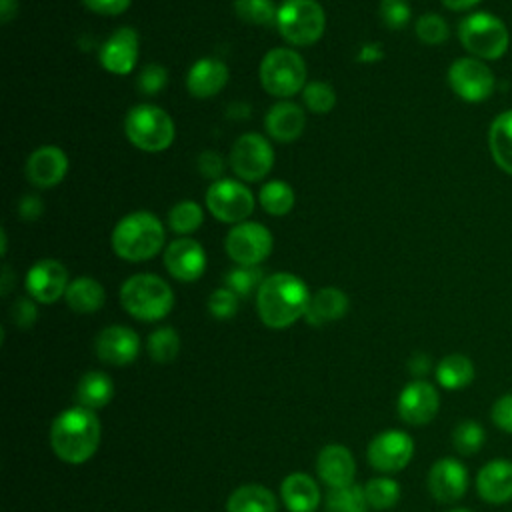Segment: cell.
Here are the masks:
<instances>
[{
    "mask_svg": "<svg viewBox=\"0 0 512 512\" xmlns=\"http://www.w3.org/2000/svg\"><path fill=\"white\" fill-rule=\"evenodd\" d=\"M448 512H472V510H468V508H452Z\"/></svg>",
    "mask_w": 512,
    "mask_h": 512,
    "instance_id": "db71d44e",
    "label": "cell"
},
{
    "mask_svg": "<svg viewBox=\"0 0 512 512\" xmlns=\"http://www.w3.org/2000/svg\"><path fill=\"white\" fill-rule=\"evenodd\" d=\"M112 250L128 262L154 258L164 246V226L158 216L146 210L126 214L112 230Z\"/></svg>",
    "mask_w": 512,
    "mask_h": 512,
    "instance_id": "3957f363",
    "label": "cell"
},
{
    "mask_svg": "<svg viewBox=\"0 0 512 512\" xmlns=\"http://www.w3.org/2000/svg\"><path fill=\"white\" fill-rule=\"evenodd\" d=\"M226 512H278V500L266 486L244 484L230 492Z\"/></svg>",
    "mask_w": 512,
    "mask_h": 512,
    "instance_id": "f1b7e54d",
    "label": "cell"
},
{
    "mask_svg": "<svg viewBox=\"0 0 512 512\" xmlns=\"http://www.w3.org/2000/svg\"><path fill=\"white\" fill-rule=\"evenodd\" d=\"M202 220H204V212L192 200H182V202L174 204L168 212L170 230L176 234H182V236L196 232L202 226Z\"/></svg>",
    "mask_w": 512,
    "mask_h": 512,
    "instance_id": "d590c367",
    "label": "cell"
},
{
    "mask_svg": "<svg viewBox=\"0 0 512 512\" xmlns=\"http://www.w3.org/2000/svg\"><path fill=\"white\" fill-rule=\"evenodd\" d=\"M412 18L410 6L406 0H380V20L390 30L404 28Z\"/></svg>",
    "mask_w": 512,
    "mask_h": 512,
    "instance_id": "7bdbcfd3",
    "label": "cell"
},
{
    "mask_svg": "<svg viewBox=\"0 0 512 512\" xmlns=\"http://www.w3.org/2000/svg\"><path fill=\"white\" fill-rule=\"evenodd\" d=\"M274 164V150L270 142L256 132H246L232 144L230 168L244 182L262 180Z\"/></svg>",
    "mask_w": 512,
    "mask_h": 512,
    "instance_id": "7c38bea8",
    "label": "cell"
},
{
    "mask_svg": "<svg viewBox=\"0 0 512 512\" xmlns=\"http://www.w3.org/2000/svg\"><path fill=\"white\" fill-rule=\"evenodd\" d=\"M490 416L496 428H500L506 434H512V392L502 394L494 400Z\"/></svg>",
    "mask_w": 512,
    "mask_h": 512,
    "instance_id": "f6af8a7d",
    "label": "cell"
},
{
    "mask_svg": "<svg viewBox=\"0 0 512 512\" xmlns=\"http://www.w3.org/2000/svg\"><path fill=\"white\" fill-rule=\"evenodd\" d=\"M262 270L256 266H236L226 274V288H230L236 296L246 298L262 284Z\"/></svg>",
    "mask_w": 512,
    "mask_h": 512,
    "instance_id": "60d3db41",
    "label": "cell"
},
{
    "mask_svg": "<svg viewBox=\"0 0 512 512\" xmlns=\"http://www.w3.org/2000/svg\"><path fill=\"white\" fill-rule=\"evenodd\" d=\"M316 472L320 480L330 488L352 484L356 474L354 456L344 444H326L318 452Z\"/></svg>",
    "mask_w": 512,
    "mask_h": 512,
    "instance_id": "7402d4cb",
    "label": "cell"
},
{
    "mask_svg": "<svg viewBox=\"0 0 512 512\" xmlns=\"http://www.w3.org/2000/svg\"><path fill=\"white\" fill-rule=\"evenodd\" d=\"M266 132L276 142H294L306 126L304 110L294 102H276L264 118Z\"/></svg>",
    "mask_w": 512,
    "mask_h": 512,
    "instance_id": "cb8c5ba5",
    "label": "cell"
},
{
    "mask_svg": "<svg viewBox=\"0 0 512 512\" xmlns=\"http://www.w3.org/2000/svg\"><path fill=\"white\" fill-rule=\"evenodd\" d=\"M138 90L142 94H148V96H154L158 92H162L168 84V72L164 66L160 64H146L140 74H138Z\"/></svg>",
    "mask_w": 512,
    "mask_h": 512,
    "instance_id": "ee69618b",
    "label": "cell"
},
{
    "mask_svg": "<svg viewBox=\"0 0 512 512\" xmlns=\"http://www.w3.org/2000/svg\"><path fill=\"white\" fill-rule=\"evenodd\" d=\"M138 52H140V38L138 32L130 26L114 30L104 44L100 46L98 60L104 70L110 74L124 76L134 70L138 62Z\"/></svg>",
    "mask_w": 512,
    "mask_h": 512,
    "instance_id": "e0dca14e",
    "label": "cell"
},
{
    "mask_svg": "<svg viewBox=\"0 0 512 512\" xmlns=\"http://www.w3.org/2000/svg\"><path fill=\"white\" fill-rule=\"evenodd\" d=\"M444 8L452 10V12H466L472 10L474 6H478L482 0H440Z\"/></svg>",
    "mask_w": 512,
    "mask_h": 512,
    "instance_id": "816d5d0a",
    "label": "cell"
},
{
    "mask_svg": "<svg viewBox=\"0 0 512 512\" xmlns=\"http://www.w3.org/2000/svg\"><path fill=\"white\" fill-rule=\"evenodd\" d=\"M414 32H416L418 40L422 44H428V46L444 44L450 36L448 22L440 14H434V12L422 14L414 24Z\"/></svg>",
    "mask_w": 512,
    "mask_h": 512,
    "instance_id": "f35d334b",
    "label": "cell"
},
{
    "mask_svg": "<svg viewBox=\"0 0 512 512\" xmlns=\"http://www.w3.org/2000/svg\"><path fill=\"white\" fill-rule=\"evenodd\" d=\"M440 394L426 380H412L398 396V414L410 426H424L438 414Z\"/></svg>",
    "mask_w": 512,
    "mask_h": 512,
    "instance_id": "9a60e30c",
    "label": "cell"
},
{
    "mask_svg": "<svg viewBox=\"0 0 512 512\" xmlns=\"http://www.w3.org/2000/svg\"><path fill=\"white\" fill-rule=\"evenodd\" d=\"M68 270L60 260L42 258L26 272V290L32 300L52 304L68 290Z\"/></svg>",
    "mask_w": 512,
    "mask_h": 512,
    "instance_id": "5bb4252c",
    "label": "cell"
},
{
    "mask_svg": "<svg viewBox=\"0 0 512 512\" xmlns=\"http://www.w3.org/2000/svg\"><path fill=\"white\" fill-rule=\"evenodd\" d=\"M474 362L460 352L446 354L434 368L436 382L446 390H462L474 380Z\"/></svg>",
    "mask_w": 512,
    "mask_h": 512,
    "instance_id": "f546056e",
    "label": "cell"
},
{
    "mask_svg": "<svg viewBox=\"0 0 512 512\" xmlns=\"http://www.w3.org/2000/svg\"><path fill=\"white\" fill-rule=\"evenodd\" d=\"M206 206L216 220L240 224L254 210V194L234 178H220L208 186Z\"/></svg>",
    "mask_w": 512,
    "mask_h": 512,
    "instance_id": "30bf717a",
    "label": "cell"
},
{
    "mask_svg": "<svg viewBox=\"0 0 512 512\" xmlns=\"http://www.w3.org/2000/svg\"><path fill=\"white\" fill-rule=\"evenodd\" d=\"M280 496L290 512H316L320 504V488L304 472L288 474L280 484Z\"/></svg>",
    "mask_w": 512,
    "mask_h": 512,
    "instance_id": "d4e9b609",
    "label": "cell"
},
{
    "mask_svg": "<svg viewBox=\"0 0 512 512\" xmlns=\"http://www.w3.org/2000/svg\"><path fill=\"white\" fill-rule=\"evenodd\" d=\"M262 88L276 98H290L306 86V62L290 48H272L260 62Z\"/></svg>",
    "mask_w": 512,
    "mask_h": 512,
    "instance_id": "52a82bcc",
    "label": "cell"
},
{
    "mask_svg": "<svg viewBox=\"0 0 512 512\" xmlns=\"http://www.w3.org/2000/svg\"><path fill=\"white\" fill-rule=\"evenodd\" d=\"M458 40L464 50L484 62L500 60L510 46V32L492 12H472L458 24Z\"/></svg>",
    "mask_w": 512,
    "mask_h": 512,
    "instance_id": "5b68a950",
    "label": "cell"
},
{
    "mask_svg": "<svg viewBox=\"0 0 512 512\" xmlns=\"http://www.w3.org/2000/svg\"><path fill=\"white\" fill-rule=\"evenodd\" d=\"M310 296L302 278L290 272H276L264 278L256 290L258 316L268 328H288L306 314Z\"/></svg>",
    "mask_w": 512,
    "mask_h": 512,
    "instance_id": "6da1fadb",
    "label": "cell"
},
{
    "mask_svg": "<svg viewBox=\"0 0 512 512\" xmlns=\"http://www.w3.org/2000/svg\"><path fill=\"white\" fill-rule=\"evenodd\" d=\"M26 178L36 188H52L68 172V156L62 148L46 144L36 148L26 160Z\"/></svg>",
    "mask_w": 512,
    "mask_h": 512,
    "instance_id": "ffe728a7",
    "label": "cell"
},
{
    "mask_svg": "<svg viewBox=\"0 0 512 512\" xmlns=\"http://www.w3.org/2000/svg\"><path fill=\"white\" fill-rule=\"evenodd\" d=\"M368 462L380 472H398L408 466L414 456V440L410 434L390 428L376 434L368 444Z\"/></svg>",
    "mask_w": 512,
    "mask_h": 512,
    "instance_id": "4fadbf2b",
    "label": "cell"
},
{
    "mask_svg": "<svg viewBox=\"0 0 512 512\" xmlns=\"http://www.w3.org/2000/svg\"><path fill=\"white\" fill-rule=\"evenodd\" d=\"M64 300L68 308L76 314H92L104 306L106 292L98 280L90 276H80L68 284Z\"/></svg>",
    "mask_w": 512,
    "mask_h": 512,
    "instance_id": "83f0119b",
    "label": "cell"
},
{
    "mask_svg": "<svg viewBox=\"0 0 512 512\" xmlns=\"http://www.w3.org/2000/svg\"><path fill=\"white\" fill-rule=\"evenodd\" d=\"M260 206L272 216H284L294 206V190L284 180H270L258 192Z\"/></svg>",
    "mask_w": 512,
    "mask_h": 512,
    "instance_id": "1f68e13d",
    "label": "cell"
},
{
    "mask_svg": "<svg viewBox=\"0 0 512 512\" xmlns=\"http://www.w3.org/2000/svg\"><path fill=\"white\" fill-rule=\"evenodd\" d=\"M346 310L348 296L336 286H326L310 296L304 320L310 326H326L330 322L340 320L346 314Z\"/></svg>",
    "mask_w": 512,
    "mask_h": 512,
    "instance_id": "484cf974",
    "label": "cell"
},
{
    "mask_svg": "<svg viewBox=\"0 0 512 512\" xmlns=\"http://www.w3.org/2000/svg\"><path fill=\"white\" fill-rule=\"evenodd\" d=\"M18 212H20V218L22 220H36L40 218V214L44 212V204L38 196H24L18 204Z\"/></svg>",
    "mask_w": 512,
    "mask_h": 512,
    "instance_id": "681fc988",
    "label": "cell"
},
{
    "mask_svg": "<svg viewBox=\"0 0 512 512\" xmlns=\"http://www.w3.org/2000/svg\"><path fill=\"white\" fill-rule=\"evenodd\" d=\"M476 492L488 504H506L512 500V460L494 458L476 474Z\"/></svg>",
    "mask_w": 512,
    "mask_h": 512,
    "instance_id": "44dd1931",
    "label": "cell"
},
{
    "mask_svg": "<svg viewBox=\"0 0 512 512\" xmlns=\"http://www.w3.org/2000/svg\"><path fill=\"white\" fill-rule=\"evenodd\" d=\"M430 358L422 352H416L410 360H408V368L410 372L416 376V380H422V376H426L430 372Z\"/></svg>",
    "mask_w": 512,
    "mask_h": 512,
    "instance_id": "f907efd6",
    "label": "cell"
},
{
    "mask_svg": "<svg viewBox=\"0 0 512 512\" xmlns=\"http://www.w3.org/2000/svg\"><path fill=\"white\" fill-rule=\"evenodd\" d=\"M448 84L460 100L478 104L494 94L496 78L488 62L474 56H462L450 64Z\"/></svg>",
    "mask_w": 512,
    "mask_h": 512,
    "instance_id": "9c48e42d",
    "label": "cell"
},
{
    "mask_svg": "<svg viewBox=\"0 0 512 512\" xmlns=\"http://www.w3.org/2000/svg\"><path fill=\"white\" fill-rule=\"evenodd\" d=\"M304 106L316 114H326L336 106V92L328 82H308L302 90Z\"/></svg>",
    "mask_w": 512,
    "mask_h": 512,
    "instance_id": "ab89813d",
    "label": "cell"
},
{
    "mask_svg": "<svg viewBox=\"0 0 512 512\" xmlns=\"http://www.w3.org/2000/svg\"><path fill=\"white\" fill-rule=\"evenodd\" d=\"M228 82V66L218 58L196 60L186 74V88L194 98L216 96Z\"/></svg>",
    "mask_w": 512,
    "mask_h": 512,
    "instance_id": "603a6c76",
    "label": "cell"
},
{
    "mask_svg": "<svg viewBox=\"0 0 512 512\" xmlns=\"http://www.w3.org/2000/svg\"><path fill=\"white\" fill-rule=\"evenodd\" d=\"M234 12L246 24L268 26L276 22L278 8L272 0H234Z\"/></svg>",
    "mask_w": 512,
    "mask_h": 512,
    "instance_id": "74e56055",
    "label": "cell"
},
{
    "mask_svg": "<svg viewBox=\"0 0 512 512\" xmlns=\"http://www.w3.org/2000/svg\"><path fill=\"white\" fill-rule=\"evenodd\" d=\"M146 348H148V354L154 362L158 364H168L172 362L178 352H180V336L178 332L172 328V326H162V328H156L150 336H148V342H146Z\"/></svg>",
    "mask_w": 512,
    "mask_h": 512,
    "instance_id": "836d02e7",
    "label": "cell"
},
{
    "mask_svg": "<svg viewBox=\"0 0 512 512\" xmlns=\"http://www.w3.org/2000/svg\"><path fill=\"white\" fill-rule=\"evenodd\" d=\"M120 304L136 320L156 322L170 314L174 306V292L160 276L140 272L124 280L120 288Z\"/></svg>",
    "mask_w": 512,
    "mask_h": 512,
    "instance_id": "277c9868",
    "label": "cell"
},
{
    "mask_svg": "<svg viewBox=\"0 0 512 512\" xmlns=\"http://www.w3.org/2000/svg\"><path fill=\"white\" fill-rule=\"evenodd\" d=\"M18 12V0H0V20L8 24Z\"/></svg>",
    "mask_w": 512,
    "mask_h": 512,
    "instance_id": "f5cc1de1",
    "label": "cell"
},
{
    "mask_svg": "<svg viewBox=\"0 0 512 512\" xmlns=\"http://www.w3.org/2000/svg\"><path fill=\"white\" fill-rule=\"evenodd\" d=\"M102 426L94 410L72 406L62 410L50 426L52 452L66 464H84L100 446Z\"/></svg>",
    "mask_w": 512,
    "mask_h": 512,
    "instance_id": "7a4b0ae2",
    "label": "cell"
},
{
    "mask_svg": "<svg viewBox=\"0 0 512 512\" xmlns=\"http://www.w3.org/2000/svg\"><path fill=\"white\" fill-rule=\"evenodd\" d=\"M238 300H240V296H236L230 288L222 286V288H216L210 294L208 310H210V314L214 318L228 320V318H232L238 312Z\"/></svg>",
    "mask_w": 512,
    "mask_h": 512,
    "instance_id": "b9f144b4",
    "label": "cell"
},
{
    "mask_svg": "<svg viewBox=\"0 0 512 512\" xmlns=\"http://www.w3.org/2000/svg\"><path fill=\"white\" fill-rule=\"evenodd\" d=\"M468 490V470L452 456L438 458L428 470V492L436 502L452 504Z\"/></svg>",
    "mask_w": 512,
    "mask_h": 512,
    "instance_id": "2e32d148",
    "label": "cell"
},
{
    "mask_svg": "<svg viewBox=\"0 0 512 512\" xmlns=\"http://www.w3.org/2000/svg\"><path fill=\"white\" fill-rule=\"evenodd\" d=\"M272 244L270 230L264 224L250 220L234 224L224 240L230 260L238 266H258L270 256Z\"/></svg>",
    "mask_w": 512,
    "mask_h": 512,
    "instance_id": "8fae6325",
    "label": "cell"
},
{
    "mask_svg": "<svg viewBox=\"0 0 512 512\" xmlns=\"http://www.w3.org/2000/svg\"><path fill=\"white\" fill-rule=\"evenodd\" d=\"M486 442V430L476 420H462L452 430V446L462 456H472L482 450Z\"/></svg>",
    "mask_w": 512,
    "mask_h": 512,
    "instance_id": "e575fe53",
    "label": "cell"
},
{
    "mask_svg": "<svg viewBox=\"0 0 512 512\" xmlns=\"http://www.w3.org/2000/svg\"><path fill=\"white\" fill-rule=\"evenodd\" d=\"M96 356L110 366H126L136 360L140 352V338L128 326H106L94 340Z\"/></svg>",
    "mask_w": 512,
    "mask_h": 512,
    "instance_id": "d6986e66",
    "label": "cell"
},
{
    "mask_svg": "<svg viewBox=\"0 0 512 512\" xmlns=\"http://www.w3.org/2000/svg\"><path fill=\"white\" fill-rule=\"evenodd\" d=\"M114 396V382L100 370L86 372L76 384V402L88 410L104 408Z\"/></svg>",
    "mask_w": 512,
    "mask_h": 512,
    "instance_id": "4dcf8cb0",
    "label": "cell"
},
{
    "mask_svg": "<svg viewBox=\"0 0 512 512\" xmlns=\"http://www.w3.org/2000/svg\"><path fill=\"white\" fill-rule=\"evenodd\" d=\"M326 510L328 512H366L368 500L366 492L358 484H346L338 488H330L326 496Z\"/></svg>",
    "mask_w": 512,
    "mask_h": 512,
    "instance_id": "d6a6232c",
    "label": "cell"
},
{
    "mask_svg": "<svg viewBox=\"0 0 512 512\" xmlns=\"http://www.w3.org/2000/svg\"><path fill=\"white\" fill-rule=\"evenodd\" d=\"M276 26L288 44L310 46L322 38L326 16L316 0H286L276 12Z\"/></svg>",
    "mask_w": 512,
    "mask_h": 512,
    "instance_id": "ba28073f",
    "label": "cell"
},
{
    "mask_svg": "<svg viewBox=\"0 0 512 512\" xmlns=\"http://www.w3.org/2000/svg\"><path fill=\"white\" fill-rule=\"evenodd\" d=\"M196 166H198V172L204 176V178H212L214 182L220 180L222 176V170H224V160L218 152L214 150H204L198 160H196Z\"/></svg>",
    "mask_w": 512,
    "mask_h": 512,
    "instance_id": "bcb514c9",
    "label": "cell"
},
{
    "mask_svg": "<svg viewBox=\"0 0 512 512\" xmlns=\"http://www.w3.org/2000/svg\"><path fill=\"white\" fill-rule=\"evenodd\" d=\"M164 266L172 278L180 282H194L206 270V252L194 238L182 236L164 250Z\"/></svg>",
    "mask_w": 512,
    "mask_h": 512,
    "instance_id": "ac0fdd59",
    "label": "cell"
},
{
    "mask_svg": "<svg viewBox=\"0 0 512 512\" xmlns=\"http://www.w3.org/2000/svg\"><path fill=\"white\" fill-rule=\"evenodd\" d=\"M126 138L142 152H162L172 146L176 128L166 110L154 104H138L124 118Z\"/></svg>",
    "mask_w": 512,
    "mask_h": 512,
    "instance_id": "8992f818",
    "label": "cell"
},
{
    "mask_svg": "<svg viewBox=\"0 0 512 512\" xmlns=\"http://www.w3.org/2000/svg\"><path fill=\"white\" fill-rule=\"evenodd\" d=\"M36 300H30V298H18L12 306V320L16 326L20 328H30L36 318H38V310L34 306Z\"/></svg>",
    "mask_w": 512,
    "mask_h": 512,
    "instance_id": "7dc6e473",
    "label": "cell"
},
{
    "mask_svg": "<svg viewBox=\"0 0 512 512\" xmlns=\"http://www.w3.org/2000/svg\"><path fill=\"white\" fill-rule=\"evenodd\" d=\"M368 506L374 510H388L400 500V486L388 476H376L364 486Z\"/></svg>",
    "mask_w": 512,
    "mask_h": 512,
    "instance_id": "8d00e7d4",
    "label": "cell"
},
{
    "mask_svg": "<svg viewBox=\"0 0 512 512\" xmlns=\"http://www.w3.org/2000/svg\"><path fill=\"white\" fill-rule=\"evenodd\" d=\"M132 0H82V4L96 14L102 16H118L128 10Z\"/></svg>",
    "mask_w": 512,
    "mask_h": 512,
    "instance_id": "c3c4849f",
    "label": "cell"
},
{
    "mask_svg": "<svg viewBox=\"0 0 512 512\" xmlns=\"http://www.w3.org/2000/svg\"><path fill=\"white\" fill-rule=\"evenodd\" d=\"M488 150L494 164L512 176V108L496 114L490 122Z\"/></svg>",
    "mask_w": 512,
    "mask_h": 512,
    "instance_id": "4316f807",
    "label": "cell"
}]
</instances>
